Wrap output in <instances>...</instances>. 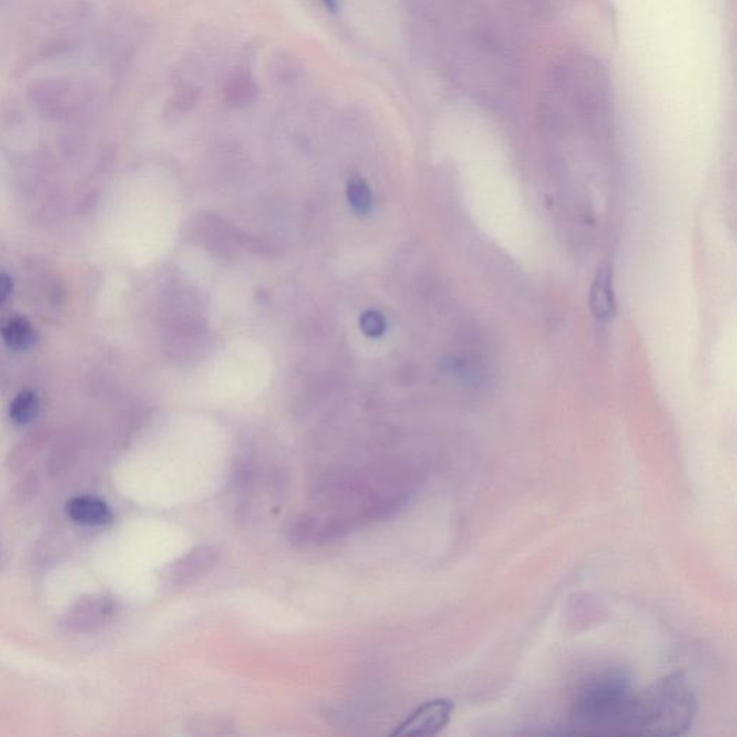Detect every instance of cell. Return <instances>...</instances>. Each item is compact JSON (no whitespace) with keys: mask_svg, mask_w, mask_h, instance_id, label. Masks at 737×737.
<instances>
[{"mask_svg":"<svg viewBox=\"0 0 737 737\" xmlns=\"http://www.w3.org/2000/svg\"><path fill=\"white\" fill-rule=\"evenodd\" d=\"M448 61L468 99L505 106L520 88V55L514 36L480 0H452L448 15Z\"/></svg>","mask_w":737,"mask_h":737,"instance_id":"6da1fadb","label":"cell"},{"mask_svg":"<svg viewBox=\"0 0 737 737\" xmlns=\"http://www.w3.org/2000/svg\"><path fill=\"white\" fill-rule=\"evenodd\" d=\"M638 691L624 671L591 680L572 704L569 721L576 733L637 736Z\"/></svg>","mask_w":737,"mask_h":737,"instance_id":"7a4b0ae2","label":"cell"},{"mask_svg":"<svg viewBox=\"0 0 737 737\" xmlns=\"http://www.w3.org/2000/svg\"><path fill=\"white\" fill-rule=\"evenodd\" d=\"M696 713V694L689 680L683 672H672L638 691L637 736H683Z\"/></svg>","mask_w":737,"mask_h":737,"instance_id":"3957f363","label":"cell"},{"mask_svg":"<svg viewBox=\"0 0 737 737\" xmlns=\"http://www.w3.org/2000/svg\"><path fill=\"white\" fill-rule=\"evenodd\" d=\"M454 709V701L451 700H431L403 721L393 736H434L448 726Z\"/></svg>","mask_w":737,"mask_h":737,"instance_id":"277c9868","label":"cell"},{"mask_svg":"<svg viewBox=\"0 0 737 737\" xmlns=\"http://www.w3.org/2000/svg\"><path fill=\"white\" fill-rule=\"evenodd\" d=\"M111 612H113V604L107 597L91 595V597L79 599L67 612L64 624L69 631H96L101 625L106 624Z\"/></svg>","mask_w":737,"mask_h":737,"instance_id":"5b68a950","label":"cell"},{"mask_svg":"<svg viewBox=\"0 0 737 737\" xmlns=\"http://www.w3.org/2000/svg\"><path fill=\"white\" fill-rule=\"evenodd\" d=\"M66 512L72 522L84 526H103L111 520V512L103 500L88 495H78L69 500Z\"/></svg>","mask_w":737,"mask_h":737,"instance_id":"8992f818","label":"cell"},{"mask_svg":"<svg viewBox=\"0 0 737 737\" xmlns=\"http://www.w3.org/2000/svg\"><path fill=\"white\" fill-rule=\"evenodd\" d=\"M0 333L5 343L15 350H29L38 342V335L34 326L22 316L7 317L2 323Z\"/></svg>","mask_w":737,"mask_h":737,"instance_id":"52a82bcc","label":"cell"},{"mask_svg":"<svg viewBox=\"0 0 737 737\" xmlns=\"http://www.w3.org/2000/svg\"><path fill=\"white\" fill-rule=\"evenodd\" d=\"M591 307L599 320H611L614 316L615 297L609 271L601 270L597 274L591 291Z\"/></svg>","mask_w":737,"mask_h":737,"instance_id":"ba28073f","label":"cell"},{"mask_svg":"<svg viewBox=\"0 0 737 737\" xmlns=\"http://www.w3.org/2000/svg\"><path fill=\"white\" fill-rule=\"evenodd\" d=\"M216 557H218V553L215 552V549H208V547H202V549L189 553L188 556L183 557L174 569V579L178 580L179 584H183V582L199 577V575L205 574L206 570L211 569L216 564Z\"/></svg>","mask_w":737,"mask_h":737,"instance_id":"9c48e42d","label":"cell"},{"mask_svg":"<svg viewBox=\"0 0 737 737\" xmlns=\"http://www.w3.org/2000/svg\"><path fill=\"white\" fill-rule=\"evenodd\" d=\"M39 410V400L32 390H22L15 398L9 408V417L16 425H27L36 418Z\"/></svg>","mask_w":737,"mask_h":737,"instance_id":"30bf717a","label":"cell"},{"mask_svg":"<svg viewBox=\"0 0 737 737\" xmlns=\"http://www.w3.org/2000/svg\"><path fill=\"white\" fill-rule=\"evenodd\" d=\"M38 475L34 474V472H27L24 478H22L21 482H19V485L16 488V495L21 500H27L34 497L36 494V490H38Z\"/></svg>","mask_w":737,"mask_h":737,"instance_id":"8fae6325","label":"cell"},{"mask_svg":"<svg viewBox=\"0 0 737 737\" xmlns=\"http://www.w3.org/2000/svg\"><path fill=\"white\" fill-rule=\"evenodd\" d=\"M350 199L353 201V205L358 209H365V206L368 203V191L363 188V184L360 182L358 183L353 184L352 191H350Z\"/></svg>","mask_w":737,"mask_h":737,"instance_id":"7c38bea8","label":"cell"},{"mask_svg":"<svg viewBox=\"0 0 737 737\" xmlns=\"http://www.w3.org/2000/svg\"><path fill=\"white\" fill-rule=\"evenodd\" d=\"M12 291V278L5 271L0 270V306L9 298Z\"/></svg>","mask_w":737,"mask_h":737,"instance_id":"4fadbf2b","label":"cell"},{"mask_svg":"<svg viewBox=\"0 0 737 737\" xmlns=\"http://www.w3.org/2000/svg\"><path fill=\"white\" fill-rule=\"evenodd\" d=\"M363 326H365V330L368 331L370 335L379 333V331H382L383 327L382 320H380L379 316L376 315L366 316Z\"/></svg>","mask_w":737,"mask_h":737,"instance_id":"5bb4252c","label":"cell"},{"mask_svg":"<svg viewBox=\"0 0 737 737\" xmlns=\"http://www.w3.org/2000/svg\"><path fill=\"white\" fill-rule=\"evenodd\" d=\"M4 545H2V533H0V569L4 567Z\"/></svg>","mask_w":737,"mask_h":737,"instance_id":"9a60e30c","label":"cell"}]
</instances>
